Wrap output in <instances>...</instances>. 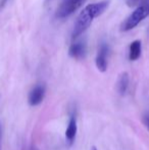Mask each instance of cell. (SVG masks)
Wrapping results in <instances>:
<instances>
[{
	"label": "cell",
	"mask_w": 149,
	"mask_h": 150,
	"mask_svg": "<svg viewBox=\"0 0 149 150\" xmlns=\"http://www.w3.org/2000/svg\"><path fill=\"white\" fill-rule=\"evenodd\" d=\"M77 117H76V115H72L70 119V122H68V128L66 130V139L68 145H72L74 143L76 136H77Z\"/></svg>",
	"instance_id": "52a82bcc"
},
{
	"label": "cell",
	"mask_w": 149,
	"mask_h": 150,
	"mask_svg": "<svg viewBox=\"0 0 149 150\" xmlns=\"http://www.w3.org/2000/svg\"><path fill=\"white\" fill-rule=\"evenodd\" d=\"M142 53V43L140 40H135L129 46V59L136 61L140 58Z\"/></svg>",
	"instance_id": "ba28073f"
},
{
	"label": "cell",
	"mask_w": 149,
	"mask_h": 150,
	"mask_svg": "<svg viewBox=\"0 0 149 150\" xmlns=\"http://www.w3.org/2000/svg\"><path fill=\"white\" fill-rule=\"evenodd\" d=\"M126 3L129 7H138L140 5L149 4V0H126Z\"/></svg>",
	"instance_id": "30bf717a"
},
{
	"label": "cell",
	"mask_w": 149,
	"mask_h": 150,
	"mask_svg": "<svg viewBox=\"0 0 149 150\" xmlns=\"http://www.w3.org/2000/svg\"><path fill=\"white\" fill-rule=\"evenodd\" d=\"M0 150H1V149H0Z\"/></svg>",
	"instance_id": "2e32d148"
},
{
	"label": "cell",
	"mask_w": 149,
	"mask_h": 150,
	"mask_svg": "<svg viewBox=\"0 0 149 150\" xmlns=\"http://www.w3.org/2000/svg\"><path fill=\"white\" fill-rule=\"evenodd\" d=\"M108 4H109V2L107 0H102V1L91 3L89 5L85 6L83 10L80 12V14L78 16L77 20L75 22L72 33V39L77 40L91 26V24L96 18L100 16L107 9Z\"/></svg>",
	"instance_id": "6da1fadb"
},
{
	"label": "cell",
	"mask_w": 149,
	"mask_h": 150,
	"mask_svg": "<svg viewBox=\"0 0 149 150\" xmlns=\"http://www.w3.org/2000/svg\"><path fill=\"white\" fill-rule=\"evenodd\" d=\"M46 94V87L44 84H37L29 93L28 102L31 106H37L44 100Z\"/></svg>",
	"instance_id": "5b68a950"
},
{
	"label": "cell",
	"mask_w": 149,
	"mask_h": 150,
	"mask_svg": "<svg viewBox=\"0 0 149 150\" xmlns=\"http://www.w3.org/2000/svg\"><path fill=\"white\" fill-rule=\"evenodd\" d=\"M29 150H39V149L36 148V147H34V146H32V147H31V148L29 149Z\"/></svg>",
	"instance_id": "4fadbf2b"
},
{
	"label": "cell",
	"mask_w": 149,
	"mask_h": 150,
	"mask_svg": "<svg viewBox=\"0 0 149 150\" xmlns=\"http://www.w3.org/2000/svg\"><path fill=\"white\" fill-rule=\"evenodd\" d=\"M129 83H130L129 74L126 73V71L125 73H121L117 82V90L119 95L124 96L127 93L128 88H129Z\"/></svg>",
	"instance_id": "9c48e42d"
},
{
	"label": "cell",
	"mask_w": 149,
	"mask_h": 150,
	"mask_svg": "<svg viewBox=\"0 0 149 150\" xmlns=\"http://www.w3.org/2000/svg\"><path fill=\"white\" fill-rule=\"evenodd\" d=\"M86 0H62L56 9L55 16L59 20L66 18L73 14Z\"/></svg>",
	"instance_id": "3957f363"
},
{
	"label": "cell",
	"mask_w": 149,
	"mask_h": 150,
	"mask_svg": "<svg viewBox=\"0 0 149 150\" xmlns=\"http://www.w3.org/2000/svg\"><path fill=\"white\" fill-rule=\"evenodd\" d=\"M149 16V4L140 5L121 24V32H129L138 26L142 21Z\"/></svg>",
	"instance_id": "7a4b0ae2"
},
{
	"label": "cell",
	"mask_w": 149,
	"mask_h": 150,
	"mask_svg": "<svg viewBox=\"0 0 149 150\" xmlns=\"http://www.w3.org/2000/svg\"><path fill=\"white\" fill-rule=\"evenodd\" d=\"M142 120H143V124L144 126L147 128V130L149 131V115H145L143 117V119H142Z\"/></svg>",
	"instance_id": "8fae6325"
},
{
	"label": "cell",
	"mask_w": 149,
	"mask_h": 150,
	"mask_svg": "<svg viewBox=\"0 0 149 150\" xmlns=\"http://www.w3.org/2000/svg\"><path fill=\"white\" fill-rule=\"evenodd\" d=\"M0 141H1V125H0Z\"/></svg>",
	"instance_id": "5bb4252c"
},
{
	"label": "cell",
	"mask_w": 149,
	"mask_h": 150,
	"mask_svg": "<svg viewBox=\"0 0 149 150\" xmlns=\"http://www.w3.org/2000/svg\"><path fill=\"white\" fill-rule=\"evenodd\" d=\"M87 54V44L84 40H79L71 44L68 48V55L74 59H83Z\"/></svg>",
	"instance_id": "8992f818"
},
{
	"label": "cell",
	"mask_w": 149,
	"mask_h": 150,
	"mask_svg": "<svg viewBox=\"0 0 149 150\" xmlns=\"http://www.w3.org/2000/svg\"><path fill=\"white\" fill-rule=\"evenodd\" d=\"M108 55H109V45L106 42H102L98 48L97 55L95 58L96 67L98 71L104 73L107 69L108 65Z\"/></svg>",
	"instance_id": "277c9868"
},
{
	"label": "cell",
	"mask_w": 149,
	"mask_h": 150,
	"mask_svg": "<svg viewBox=\"0 0 149 150\" xmlns=\"http://www.w3.org/2000/svg\"><path fill=\"white\" fill-rule=\"evenodd\" d=\"M7 1L8 0H1V1H0V9H2V8L4 7V5H5Z\"/></svg>",
	"instance_id": "7c38bea8"
},
{
	"label": "cell",
	"mask_w": 149,
	"mask_h": 150,
	"mask_svg": "<svg viewBox=\"0 0 149 150\" xmlns=\"http://www.w3.org/2000/svg\"><path fill=\"white\" fill-rule=\"evenodd\" d=\"M91 150H97V149H96V147H92Z\"/></svg>",
	"instance_id": "9a60e30c"
}]
</instances>
